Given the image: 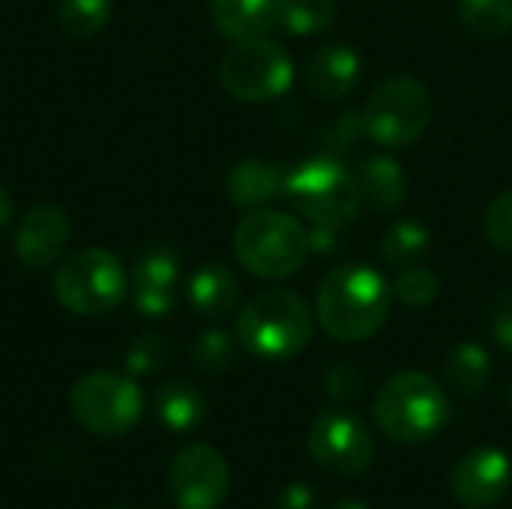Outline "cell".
Returning a JSON list of instances; mask_svg holds the SVG:
<instances>
[{
  "mask_svg": "<svg viewBox=\"0 0 512 509\" xmlns=\"http://www.w3.org/2000/svg\"><path fill=\"white\" fill-rule=\"evenodd\" d=\"M393 288L366 264H345L324 276L315 297L321 327L339 342L372 339L390 318Z\"/></svg>",
  "mask_w": 512,
  "mask_h": 509,
  "instance_id": "obj_1",
  "label": "cell"
},
{
  "mask_svg": "<svg viewBox=\"0 0 512 509\" xmlns=\"http://www.w3.org/2000/svg\"><path fill=\"white\" fill-rule=\"evenodd\" d=\"M315 318L306 300L288 288L255 294L237 318V342L258 360L282 363L306 351Z\"/></svg>",
  "mask_w": 512,
  "mask_h": 509,
  "instance_id": "obj_2",
  "label": "cell"
},
{
  "mask_svg": "<svg viewBox=\"0 0 512 509\" xmlns=\"http://www.w3.org/2000/svg\"><path fill=\"white\" fill-rule=\"evenodd\" d=\"M450 420L444 387L426 372H399L375 393V423L396 444H423Z\"/></svg>",
  "mask_w": 512,
  "mask_h": 509,
  "instance_id": "obj_3",
  "label": "cell"
},
{
  "mask_svg": "<svg viewBox=\"0 0 512 509\" xmlns=\"http://www.w3.org/2000/svg\"><path fill=\"white\" fill-rule=\"evenodd\" d=\"M309 228L279 210H255L234 231L237 261L258 279H288L309 258Z\"/></svg>",
  "mask_w": 512,
  "mask_h": 509,
  "instance_id": "obj_4",
  "label": "cell"
},
{
  "mask_svg": "<svg viewBox=\"0 0 512 509\" xmlns=\"http://www.w3.org/2000/svg\"><path fill=\"white\" fill-rule=\"evenodd\" d=\"M285 198L312 225L345 228L363 210V198L354 174H348L333 156H315L300 162L294 171H288Z\"/></svg>",
  "mask_w": 512,
  "mask_h": 509,
  "instance_id": "obj_5",
  "label": "cell"
},
{
  "mask_svg": "<svg viewBox=\"0 0 512 509\" xmlns=\"http://www.w3.org/2000/svg\"><path fill=\"white\" fill-rule=\"evenodd\" d=\"M126 291H129V279L120 258L99 246L72 252L69 258L60 261L54 273L57 303L81 318H96L117 309Z\"/></svg>",
  "mask_w": 512,
  "mask_h": 509,
  "instance_id": "obj_6",
  "label": "cell"
},
{
  "mask_svg": "<svg viewBox=\"0 0 512 509\" xmlns=\"http://www.w3.org/2000/svg\"><path fill=\"white\" fill-rule=\"evenodd\" d=\"M360 123L375 144L408 147L432 123V93L414 75H390L360 108Z\"/></svg>",
  "mask_w": 512,
  "mask_h": 509,
  "instance_id": "obj_7",
  "label": "cell"
},
{
  "mask_svg": "<svg viewBox=\"0 0 512 509\" xmlns=\"http://www.w3.org/2000/svg\"><path fill=\"white\" fill-rule=\"evenodd\" d=\"M75 423L99 438H117L135 429L144 411V393L132 375L90 372L75 381L69 393Z\"/></svg>",
  "mask_w": 512,
  "mask_h": 509,
  "instance_id": "obj_8",
  "label": "cell"
},
{
  "mask_svg": "<svg viewBox=\"0 0 512 509\" xmlns=\"http://www.w3.org/2000/svg\"><path fill=\"white\" fill-rule=\"evenodd\" d=\"M219 81L234 99L270 102L291 90L294 66L288 51L267 36L237 39L219 60Z\"/></svg>",
  "mask_w": 512,
  "mask_h": 509,
  "instance_id": "obj_9",
  "label": "cell"
},
{
  "mask_svg": "<svg viewBox=\"0 0 512 509\" xmlns=\"http://www.w3.org/2000/svg\"><path fill=\"white\" fill-rule=\"evenodd\" d=\"M309 456L333 474L357 477L375 462V438L363 420L345 411L318 414L306 435Z\"/></svg>",
  "mask_w": 512,
  "mask_h": 509,
  "instance_id": "obj_10",
  "label": "cell"
},
{
  "mask_svg": "<svg viewBox=\"0 0 512 509\" xmlns=\"http://www.w3.org/2000/svg\"><path fill=\"white\" fill-rule=\"evenodd\" d=\"M231 486L228 462L210 444L180 450L168 468V492L177 509H216Z\"/></svg>",
  "mask_w": 512,
  "mask_h": 509,
  "instance_id": "obj_11",
  "label": "cell"
},
{
  "mask_svg": "<svg viewBox=\"0 0 512 509\" xmlns=\"http://www.w3.org/2000/svg\"><path fill=\"white\" fill-rule=\"evenodd\" d=\"M512 486V459L498 447H477L465 453L450 474L453 501L468 509L495 507Z\"/></svg>",
  "mask_w": 512,
  "mask_h": 509,
  "instance_id": "obj_12",
  "label": "cell"
},
{
  "mask_svg": "<svg viewBox=\"0 0 512 509\" xmlns=\"http://www.w3.org/2000/svg\"><path fill=\"white\" fill-rule=\"evenodd\" d=\"M72 237L69 213L57 204H33L15 231V255L24 267L42 270L60 261Z\"/></svg>",
  "mask_w": 512,
  "mask_h": 509,
  "instance_id": "obj_13",
  "label": "cell"
},
{
  "mask_svg": "<svg viewBox=\"0 0 512 509\" xmlns=\"http://www.w3.org/2000/svg\"><path fill=\"white\" fill-rule=\"evenodd\" d=\"M363 75V60L351 45H324L309 57L306 81L318 99L348 96Z\"/></svg>",
  "mask_w": 512,
  "mask_h": 509,
  "instance_id": "obj_14",
  "label": "cell"
},
{
  "mask_svg": "<svg viewBox=\"0 0 512 509\" xmlns=\"http://www.w3.org/2000/svg\"><path fill=\"white\" fill-rule=\"evenodd\" d=\"M225 192L231 204L243 210H261L264 204L285 195V171L264 159L237 162L225 177Z\"/></svg>",
  "mask_w": 512,
  "mask_h": 509,
  "instance_id": "obj_15",
  "label": "cell"
},
{
  "mask_svg": "<svg viewBox=\"0 0 512 509\" xmlns=\"http://www.w3.org/2000/svg\"><path fill=\"white\" fill-rule=\"evenodd\" d=\"M357 189L363 204H369L378 213H393L408 198V177L402 165L390 156H369L354 171Z\"/></svg>",
  "mask_w": 512,
  "mask_h": 509,
  "instance_id": "obj_16",
  "label": "cell"
},
{
  "mask_svg": "<svg viewBox=\"0 0 512 509\" xmlns=\"http://www.w3.org/2000/svg\"><path fill=\"white\" fill-rule=\"evenodd\" d=\"M279 0H210V18L216 30L228 39L267 36L276 24Z\"/></svg>",
  "mask_w": 512,
  "mask_h": 509,
  "instance_id": "obj_17",
  "label": "cell"
},
{
  "mask_svg": "<svg viewBox=\"0 0 512 509\" xmlns=\"http://www.w3.org/2000/svg\"><path fill=\"white\" fill-rule=\"evenodd\" d=\"M240 282L225 264H201L189 279V303L204 318H225L237 309Z\"/></svg>",
  "mask_w": 512,
  "mask_h": 509,
  "instance_id": "obj_18",
  "label": "cell"
},
{
  "mask_svg": "<svg viewBox=\"0 0 512 509\" xmlns=\"http://www.w3.org/2000/svg\"><path fill=\"white\" fill-rule=\"evenodd\" d=\"M429 249H432V231L420 219H399L384 234L381 258H384L387 267H393L399 273L405 267L423 264Z\"/></svg>",
  "mask_w": 512,
  "mask_h": 509,
  "instance_id": "obj_19",
  "label": "cell"
},
{
  "mask_svg": "<svg viewBox=\"0 0 512 509\" xmlns=\"http://www.w3.org/2000/svg\"><path fill=\"white\" fill-rule=\"evenodd\" d=\"M156 414H159L162 426H168L171 432H189L204 423L207 402L192 384L171 381V384L159 387V393H156Z\"/></svg>",
  "mask_w": 512,
  "mask_h": 509,
  "instance_id": "obj_20",
  "label": "cell"
},
{
  "mask_svg": "<svg viewBox=\"0 0 512 509\" xmlns=\"http://www.w3.org/2000/svg\"><path fill=\"white\" fill-rule=\"evenodd\" d=\"M444 372L462 396H477L492 378V357L480 342H459L450 351Z\"/></svg>",
  "mask_w": 512,
  "mask_h": 509,
  "instance_id": "obj_21",
  "label": "cell"
},
{
  "mask_svg": "<svg viewBox=\"0 0 512 509\" xmlns=\"http://www.w3.org/2000/svg\"><path fill=\"white\" fill-rule=\"evenodd\" d=\"M180 276V252L171 243L153 240L135 255L132 267V285H156V288H174Z\"/></svg>",
  "mask_w": 512,
  "mask_h": 509,
  "instance_id": "obj_22",
  "label": "cell"
},
{
  "mask_svg": "<svg viewBox=\"0 0 512 509\" xmlns=\"http://www.w3.org/2000/svg\"><path fill=\"white\" fill-rule=\"evenodd\" d=\"M336 18L333 0H279L276 24L294 36H315L324 33Z\"/></svg>",
  "mask_w": 512,
  "mask_h": 509,
  "instance_id": "obj_23",
  "label": "cell"
},
{
  "mask_svg": "<svg viewBox=\"0 0 512 509\" xmlns=\"http://www.w3.org/2000/svg\"><path fill=\"white\" fill-rule=\"evenodd\" d=\"M459 18L468 33L501 39L512 30V0H459Z\"/></svg>",
  "mask_w": 512,
  "mask_h": 509,
  "instance_id": "obj_24",
  "label": "cell"
},
{
  "mask_svg": "<svg viewBox=\"0 0 512 509\" xmlns=\"http://www.w3.org/2000/svg\"><path fill=\"white\" fill-rule=\"evenodd\" d=\"M60 27L75 39H90L102 33L111 18V0H63L60 3Z\"/></svg>",
  "mask_w": 512,
  "mask_h": 509,
  "instance_id": "obj_25",
  "label": "cell"
},
{
  "mask_svg": "<svg viewBox=\"0 0 512 509\" xmlns=\"http://www.w3.org/2000/svg\"><path fill=\"white\" fill-rule=\"evenodd\" d=\"M237 345L225 330H204L201 336H195V342L189 345V357H192V366L201 369V372H228L234 366V357H237Z\"/></svg>",
  "mask_w": 512,
  "mask_h": 509,
  "instance_id": "obj_26",
  "label": "cell"
},
{
  "mask_svg": "<svg viewBox=\"0 0 512 509\" xmlns=\"http://www.w3.org/2000/svg\"><path fill=\"white\" fill-rule=\"evenodd\" d=\"M390 288H393V297L402 300L405 306H429L441 291V279L435 270L417 264V267L399 270V276Z\"/></svg>",
  "mask_w": 512,
  "mask_h": 509,
  "instance_id": "obj_27",
  "label": "cell"
},
{
  "mask_svg": "<svg viewBox=\"0 0 512 509\" xmlns=\"http://www.w3.org/2000/svg\"><path fill=\"white\" fill-rule=\"evenodd\" d=\"M168 360V345L165 339L147 333V336H138L129 351H126V372L132 378H144V375H156Z\"/></svg>",
  "mask_w": 512,
  "mask_h": 509,
  "instance_id": "obj_28",
  "label": "cell"
},
{
  "mask_svg": "<svg viewBox=\"0 0 512 509\" xmlns=\"http://www.w3.org/2000/svg\"><path fill=\"white\" fill-rule=\"evenodd\" d=\"M483 231H486L489 243H492L498 252L512 255V189L510 192H501V195L486 207Z\"/></svg>",
  "mask_w": 512,
  "mask_h": 509,
  "instance_id": "obj_29",
  "label": "cell"
},
{
  "mask_svg": "<svg viewBox=\"0 0 512 509\" xmlns=\"http://www.w3.org/2000/svg\"><path fill=\"white\" fill-rule=\"evenodd\" d=\"M363 387H366L363 372L354 363H336L324 375V393L333 402H357L363 396Z\"/></svg>",
  "mask_w": 512,
  "mask_h": 509,
  "instance_id": "obj_30",
  "label": "cell"
},
{
  "mask_svg": "<svg viewBox=\"0 0 512 509\" xmlns=\"http://www.w3.org/2000/svg\"><path fill=\"white\" fill-rule=\"evenodd\" d=\"M132 306L144 318H165L174 309V288L132 285Z\"/></svg>",
  "mask_w": 512,
  "mask_h": 509,
  "instance_id": "obj_31",
  "label": "cell"
},
{
  "mask_svg": "<svg viewBox=\"0 0 512 509\" xmlns=\"http://www.w3.org/2000/svg\"><path fill=\"white\" fill-rule=\"evenodd\" d=\"M489 330L495 336V342L512 351V288L498 291L489 303Z\"/></svg>",
  "mask_w": 512,
  "mask_h": 509,
  "instance_id": "obj_32",
  "label": "cell"
},
{
  "mask_svg": "<svg viewBox=\"0 0 512 509\" xmlns=\"http://www.w3.org/2000/svg\"><path fill=\"white\" fill-rule=\"evenodd\" d=\"M360 135H363V123H360V111H357V114L339 117V120L324 132V141H327V150H348Z\"/></svg>",
  "mask_w": 512,
  "mask_h": 509,
  "instance_id": "obj_33",
  "label": "cell"
},
{
  "mask_svg": "<svg viewBox=\"0 0 512 509\" xmlns=\"http://www.w3.org/2000/svg\"><path fill=\"white\" fill-rule=\"evenodd\" d=\"M315 507V492L306 483H288L276 492L273 509H312Z\"/></svg>",
  "mask_w": 512,
  "mask_h": 509,
  "instance_id": "obj_34",
  "label": "cell"
},
{
  "mask_svg": "<svg viewBox=\"0 0 512 509\" xmlns=\"http://www.w3.org/2000/svg\"><path fill=\"white\" fill-rule=\"evenodd\" d=\"M342 228L336 225H312L309 228V249L312 252H336Z\"/></svg>",
  "mask_w": 512,
  "mask_h": 509,
  "instance_id": "obj_35",
  "label": "cell"
},
{
  "mask_svg": "<svg viewBox=\"0 0 512 509\" xmlns=\"http://www.w3.org/2000/svg\"><path fill=\"white\" fill-rule=\"evenodd\" d=\"M9 219H12V198H9V192L0 186V231L9 225Z\"/></svg>",
  "mask_w": 512,
  "mask_h": 509,
  "instance_id": "obj_36",
  "label": "cell"
},
{
  "mask_svg": "<svg viewBox=\"0 0 512 509\" xmlns=\"http://www.w3.org/2000/svg\"><path fill=\"white\" fill-rule=\"evenodd\" d=\"M330 509H369L366 504H360V501H354V498H345V501H336Z\"/></svg>",
  "mask_w": 512,
  "mask_h": 509,
  "instance_id": "obj_37",
  "label": "cell"
},
{
  "mask_svg": "<svg viewBox=\"0 0 512 509\" xmlns=\"http://www.w3.org/2000/svg\"><path fill=\"white\" fill-rule=\"evenodd\" d=\"M507 396H510V405H512V384H510V393H507Z\"/></svg>",
  "mask_w": 512,
  "mask_h": 509,
  "instance_id": "obj_38",
  "label": "cell"
},
{
  "mask_svg": "<svg viewBox=\"0 0 512 509\" xmlns=\"http://www.w3.org/2000/svg\"><path fill=\"white\" fill-rule=\"evenodd\" d=\"M111 509H123V507H111Z\"/></svg>",
  "mask_w": 512,
  "mask_h": 509,
  "instance_id": "obj_39",
  "label": "cell"
}]
</instances>
